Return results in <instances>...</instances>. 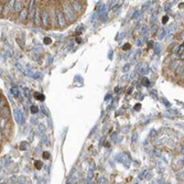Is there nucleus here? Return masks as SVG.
I'll return each instance as SVG.
<instances>
[{
  "mask_svg": "<svg viewBox=\"0 0 184 184\" xmlns=\"http://www.w3.org/2000/svg\"><path fill=\"white\" fill-rule=\"evenodd\" d=\"M63 14L66 19V21H70V22H73L76 20V16L74 13V10L72 9L71 5L68 2H64L63 3Z\"/></svg>",
  "mask_w": 184,
  "mask_h": 184,
  "instance_id": "f257e3e1",
  "label": "nucleus"
},
{
  "mask_svg": "<svg viewBox=\"0 0 184 184\" xmlns=\"http://www.w3.org/2000/svg\"><path fill=\"white\" fill-rule=\"evenodd\" d=\"M55 16H56V18H57L59 25H60L61 28H65V25H66V19L64 17V14H63V11L61 10V8L55 9Z\"/></svg>",
  "mask_w": 184,
  "mask_h": 184,
  "instance_id": "f03ea898",
  "label": "nucleus"
},
{
  "mask_svg": "<svg viewBox=\"0 0 184 184\" xmlns=\"http://www.w3.org/2000/svg\"><path fill=\"white\" fill-rule=\"evenodd\" d=\"M49 12L45 10V11H43L42 13V21H41V25L44 27V28H49Z\"/></svg>",
  "mask_w": 184,
  "mask_h": 184,
  "instance_id": "7ed1b4c3",
  "label": "nucleus"
},
{
  "mask_svg": "<svg viewBox=\"0 0 184 184\" xmlns=\"http://www.w3.org/2000/svg\"><path fill=\"white\" fill-rule=\"evenodd\" d=\"M28 18V9H27V7H23L21 10H20V14H19V20L21 21V22H23L25 21Z\"/></svg>",
  "mask_w": 184,
  "mask_h": 184,
  "instance_id": "20e7f679",
  "label": "nucleus"
},
{
  "mask_svg": "<svg viewBox=\"0 0 184 184\" xmlns=\"http://www.w3.org/2000/svg\"><path fill=\"white\" fill-rule=\"evenodd\" d=\"M33 20H34V22H35L37 25H41V14H40V9L39 8H35Z\"/></svg>",
  "mask_w": 184,
  "mask_h": 184,
  "instance_id": "39448f33",
  "label": "nucleus"
},
{
  "mask_svg": "<svg viewBox=\"0 0 184 184\" xmlns=\"http://www.w3.org/2000/svg\"><path fill=\"white\" fill-rule=\"evenodd\" d=\"M72 9H73L74 11L76 13H80L82 11V6H80V3L77 1V0H73L72 1Z\"/></svg>",
  "mask_w": 184,
  "mask_h": 184,
  "instance_id": "423d86ee",
  "label": "nucleus"
},
{
  "mask_svg": "<svg viewBox=\"0 0 184 184\" xmlns=\"http://www.w3.org/2000/svg\"><path fill=\"white\" fill-rule=\"evenodd\" d=\"M14 8H13V11L14 12H18L20 11L22 8H23V0H16L14 1Z\"/></svg>",
  "mask_w": 184,
  "mask_h": 184,
  "instance_id": "0eeeda50",
  "label": "nucleus"
},
{
  "mask_svg": "<svg viewBox=\"0 0 184 184\" xmlns=\"http://www.w3.org/2000/svg\"><path fill=\"white\" fill-rule=\"evenodd\" d=\"M42 164L43 163L41 162V161H37V162H35V166H37V169H39V170L42 168Z\"/></svg>",
  "mask_w": 184,
  "mask_h": 184,
  "instance_id": "6e6552de",
  "label": "nucleus"
},
{
  "mask_svg": "<svg viewBox=\"0 0 184 184\" xmlns=\"http://www.w3.org/2000/svg\"><path fill=\"white\" fill-rule=\"evenodd\" d=\"M44 43H45V44H51V43H52V40H51L50 37H45V39H44Z\"/></svg>",
  "mask_w": 184,
  "mask_h": 184,
  "instance_id": "1a4fd4ad",
  "label": "nucleus"
},
{
  "mask_svg": "<svg viewBox=\"0 0 184 184\" xmlns=\"http://www.w3.org/2000/svg\"><path fill=\"white\" fill-rule=\"evenodd\" d=\"M142 83L144 84V86H148V85H149V80H148L147 78H143V80H142Z\"/></svg>",
  "mask_w": 184,
  "mask_h": 184,
  "instance_id": "9d476101",
  "label": "nucleus"
},
{
  "mask_svg": "<svg viewBox=\"0 0 184 184\" xmlns=\"http://www.w3.org/2000/svg\"><path fill=\"white\" fill-rule=\"evenodd\" d=\"M31 110H32L33 114H35V112H37V107H31Z\"/></svg>",
  "mask_w": 184,
  "mask_h": 184,
  "instance_id": "9b49d317",
  "label": "nucleus"
},
{
  "mask_svg": "<svg viewBox=\"0 0 184 184\" xmlns=\"http://www.w3.org/2000/svg\"><path fill=\"white\" fill-rule=\"evenodd\" d=\"M44 158H46V159L49 158V153L48 152H44Z\"/></svg>",
  "mask_w": 184,
  "mask_h": 184,
  "instance_id": "f8f14e48",
  "label": "nucleus"
},
{
  "mask_svg": "<svg viewBox=\"0 0 184 184\" xmlns=\"http://www.w3.org/2000/svg\"><path fill=\"white\" fill-rule=\"evenodd\" d=\"M140 108V105H136L135 106V109H139Z\"/></svg>",
  "mask_w": 184,
  "mask_h": 184,
  "instance_id": "ddd939ff",
  "label": "nucleus"
},
{
  "mask_svg": "<svg viewBox=\"0 0 184 184\" xmlns=\"http://www.w3.org/2000/svg\"><path fill=\"white\" fill-rule=\"evenodd\" d=\"M127 48H129V44H127V45H125V46H123V50H126Z\"/></svg>",
  "mask_w": 184,
  "mask_h": 184,
  "instance_id": "4468645a",
  "label": "nucleus"
}]
</instances>
